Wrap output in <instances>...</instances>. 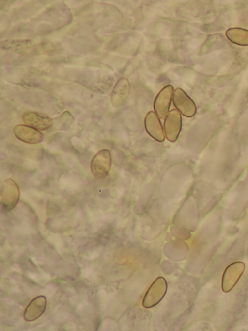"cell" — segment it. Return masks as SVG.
Returning a JSON list of instances; mask_svg holds the SVG:
<instances>
[{"label":"cell","mask_w":248,"mask_h":331,"mask_svg":"<svg viewBox=\"0 0 248 331\" xmlns=\"http://www.w3.org/2000/svg\"><path fill=\"white\" fill-rule=\"evenodd\" d=\"M20 191L16 183L12 179H6L0 191V201L2 208L7 212L14 209L19 200Z\"/></svg>","instance_id":"obj_1"},{"label":"cell","mask_w":248,"mask_h":331,"mask_svg":"<svg viewBox=\"0 0 248 331\" xmlns=\"http://www.w3.org/2000/svg\"><path fill=\"white\" fill-rule=\"evenodd\" d=\"M111 166V155L108 149H102L92 158L90 164L91 172L96 179H103L108 174Z\"/></svg>","instance_id":"obj_2"},{"label":"cell","mask_w":248,"mask_h":331,"mask_svg":"<svg viewBox=\"0 0 248 331\" xmlns=\"http://www.w3.org/2000/svg\"><path fill=\"white\" fill-rule=\"evenodd\" d=\"M173 102L176 109L184 116L191 117L197 112L195 103L181 88H176L173 95Z\"/></svg>","instance_id":"obj_3"},{"label":"cell","mask_w":248,"mask_h":331,"mask_svg":"<svg viewBox=\"0 0 248 331\" xmlns=\"http://www.w3.org/2000/svg\"><path fill=\"white\" fill-rule=\"evenodd\" d=\"M182 117L179 111L171 110L165 117L164 129L167 139L173 142L177 140L182 128Z\"/></svg>","instance_id":"obj_4"},{"label":"cell","mask_w":248,"mask_h":331,"mask_svg":"<svg viewBox=\"0 0 248 331\" xmlns=\"http://www.w3.org/2000/svg\"><path fill=\"white\" fill-rule=\"evenodd\" d=\"M173 88L168 85L163 87L156 96L154 108L156 114L163 119L168 114L173 96Z\"/></svg>","instance_id":"obj_5"},{"label":"cell","mask_w":248,"mask_h":331,"mask_svg":"<svg viewBox=\"0 0 248 331\" xmlns=\"http://www.w3.org/2000/svg\"><path fill=\"white\" fill-rule=\"evenodd\" d=\"M14 133L18 139L28 144H38L43 140L44 135L38 130L27 125H16Z\"/></svg>","instance_id":"obj_6"},{"label":"cell","mask_w":248,"mask_h":331,"mask_svg":"<svg viewBox=\"0 0 248 331\" xmlns=\"http://www.w3.org/2000/svg\"><path fill=\"white\" fill-rule=\"evenodd\" d=\"M144 125L149 135L158 142L165 139L163 127L157 115L153 111L148 112L145 118Z\"/></svg>","instance_id":"obj_7"},{"label":"cell","mask_w":248,"mask_h":331,"mask_svg":"<svg viewBox=\"0 0 248 331\" xmlns=\"http://www.w3.org/2000/svg\"><path fill=\"white\" fill-rule=\"evenodd\" d=\"M46 303V298L44 296L34 298L25 309L23 315L24 319L31 322L38 319L44 312Z\"/></svg>","instance_id":"obj_8"},{"label":"cell","mask_w":248,"mask_h":331,"mask_svg":"<svg viewBox=\"0 0 248 331\" xmlns=\"http://www.w3.org/2000/svg\"><path fill=\"white\" fill-rule=\"evenodd\" d=\"M22 119L27 125L38 130H47L53 124L52 119L34 112L24 113L22 116Z\"/></svg>","instance_id":"obj_9"},{"label":"cell","mask_w":248,"mask_h":331,"mask_svg":"<svg viewBox=\"0 0 248 331\" xmlns=\"http://www.w3.org/2000/svg\"><path fill=\"white\" fill-rule=\"evenodd\" d=\"M130 91L129 81L121 78L117 82L111 94V102L116 107L122 106L126 101Z\"/></svg>","instance_id":"obj_10"},{"label":"cell","mask_w":248,"mask_h":331,"mask_svg":"<svg viewBox=\"0 0 248 331\" xmlns=\"http://www.w3.org/2000/svg\"><path fill=\"white\" fill-rule=\"evenodd\" d=\"M167 285L163 278H159L152 284L144 297L145 301L149 298L150 302L147 307L155 306L163 297L166 291Z\"/></svg>","instance_id":"obj_11"},{"label":"cell","mask_w":248,"mask_h":331,"mask_svg":"<svg viewBox=\"0 0 248 331\" xmlns=\"http://www.w3.org/2000/svg\"><path fill=\"white\" fill-rule=\"evenodd\" d=\"M226 35L232 42L241 46H248V30L241 28H232L227 30Z\"/></svg>","instance_id":"obj_12"}]
</instances>
